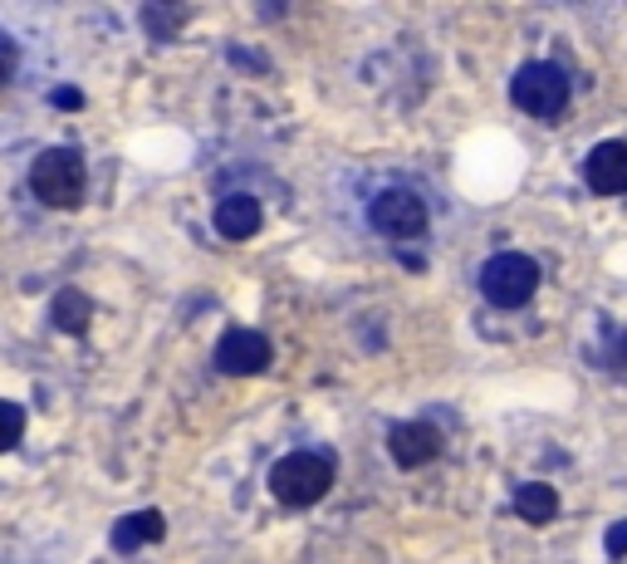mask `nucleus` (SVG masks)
Listing matches in <instances>:
<instances>
[{
    "label": "nucleus",
    "mask_w": 627,
    "mask_h": 564,
    "mask_svg": "<svg viewBox=\"0 0 627 564\" xmlns=\"http://www.w3.org/2000/svg\"><path fill=\"white\" fill-rule=\"evenodd\" d=\"M569 74H564L559 64H549V60H529V64H519L515 69V79H510V99H515V109H525L529 119H544V123H554L564 109H569Z\"/></svg>",
    "instance_id": "obj_3"
},
{
    "label": "nucleus",
    "mask_w": 627,
    "mask_h": 564,
    "mask_svg": "<svg viewBox=\"0 0 627 564\" xmlns=\"http://www.w3.org/2000/svg\"><path fill=\"white\" fill-rule=\"evenodd\" d=\"M584 182L598 197H623L627 192V143H598L584 158Z\"/></svg>",
    "instance_id": "obj_7"
},
{
    "label": "nucleus",
    "mask_w": 627,
    "mask_h": 564,
    "mask_svg": "<svg viewBox=\"0 0 627 564\" xmlns=\"http://www.w3.org/2000/svg\"><path fill=\"white\" fill-rule=\"evenodd\" d=\"M368 221H373L377 236H387L393 245L397 241H417L422 231H427V202H422L412 187H387V192L373 197Z\"/></svg>",
    "instance_id": "obj_5"
},
{
    "label": "nucleus",
    "mask_w": 627,
    "mask_h": 564,
    "mask_svg": "<svg viewBox=\"0 0 627 564\" xmlns=\"http://www.w3.org/2000/svg\"><path fill=\"white\" fill-rule=\"evenodd\" d=\"M387 452H393L397 466H422L442 452V432H436L432 422H397V427L387 432Z\"/></svg>",
    "instance_id": "obj_8"
},
{
    "label": "nucleus",
    "mask_w": 627,
    "mask_h": 564,
    "mask_svg": "<svg viewBox=\"0 0 627 564\" xmlns=\"http://www.w3.org/2000/svg\"><path fill=\"white\" fill-rule=\"evenodd\" d=\"M603 550H608L613 560L627 555V521H613V525H608V535H603Z\"/></svg>",
    "instance_id": "obj_15"
},
{
    "label": "nucleus",
    "mask_w": 627,
    "mask_h": 564,
    "mask_svg": "<svg viewBox=\"0 0 627 564\" xmlns=\"http://www.w3.org/2000/svg\"><path fill=\"white\" fill-rule=\"evenodd\" d=\"M594 359H598V363H608V369H618V373H627V329H613L608 344H603Z\"/></svg>",
    "instance_id": "obj_13"
},
{
    "label": "nucleus",
    "mask_w": 627,
    "mask_h": 564,
    "mask_svg": "<svg viewBox=\"0 0 627 564\" xmlns=\"http://www.w3.org/2000/svg\"><path fill=\"white\" fill-rule=\"evenodd\" d=\"M328 486H334V462L324 452H290L270 466V496L280 505H294V511L324 501Z\"/></svg>",
    "instance_id": "obj_2"
},
{
    "label": "nucleus",
    "mask_w": 627,
    "mask_h": 564,
    "mask_svg": "<svg viewBox=\"0 0 627 564\" xmlns=\"http://www.w3.org/2000/svg\"><path fill=\"white\" fill-rule=\"evenodd\" d=\"M50 103H54V109H84V93H79V89H54L50 93Z\"/></svg>",
    "instance_id": "obj_16"
},
{
    "label": "nucleus",
    "mask_w": 627,
    "mask_h": 564,
    "mask_svg": "<svg viewBox=\"0 0 627 564\" xmlns=\"http://www.w3.org/2000/svg\"><path fill=\"white\" fill-rule=\"evenodd\" d=\"M515 511H519V521H529V525H549L554 515H559V491L544 486V481H529V486L515 491Z\"/></svg>",
    "instance_id": "obj_12"
},
{
    "label": "nucleus",
    "mask_w": 627,
    "mask_h": 564,
    "mask_svg": "<svg viewBox=\"0 0 627 564\" xmlns=\"http://www.w3.org/2000/svg\"><path fill=\"white\" fill-rule=\"evenodd\" d=\"M50 320L59 334H84L89 320H93V300L84 295V290H59V295L50 300Z\"/></svg>",
    "instance_id": "obj_11"
},
{
    "label": "nucleus",
    "mask_w": 627,
    "mask_h": 564,
    "mask_svg": "<svg viewBox=\"0 0 627 564\" xmlns=\"http://www.w3.org/2000/svg\"><path fill=\"white\" fill-rule=\"evenodd\" d=\"M0 417H6L0 446H6V452H16V446H20V432H26V413H20V403H6V407H0Z\"/></svg>",
    "instance_id": "obj_14"
},
{
    "label": "nucleus",
    "mask_w": 627,
    "mask_h": 564,
    "mask_svg": "<svg viewBox=\"0 0 627 564\" xmlns=\"http://www.w3.org/2000/svg\"><path fill=\"white\" fill-rule=\"evenodd\" d=\"M30 192L40 197L44 207L54 211H74L89 192V168H84V152L74 148H44L40 158L30 162Z\"/></svg>",
    "instance_id": "obj_1"
},
{
    "label": "nucleus",
    "mask_w": 627,
    "mask_h": 564,
    "mask_svg": "<svg viewBox=\"0 0 627 564\" xmlns=\"http://www.w3.org/2000/svg\"><path fill=\"white\" fill-rule=\"evenodd\" d=\"M260 221H265V211H260V202L251 192H235V197H226V202L216 207V231L226 241H251L260 231Z\"/></svg>",
    "instance_id": "obj_9"
},
{
    "label": "nucleus",
    "mask_w": 627,
    "mask_h": 564,
    "mask_svg": "<svg viewBox=\"0 0 627 564\" xmlns=\"http://www.w3.org/2000/svg\"><path fill=\"white\" fill-rule=\"evenodd\" d=\"M270 339L260 334V329H231V334H221L216 344V369L231 373V379H255V373L270 369Z\"/></svg>",
    "instance_id": "obj_6"
},
{
    "label": "nucleus",
    "mask_w": 627,
    "mask_h": 564,
    "mask_svg": "<svg viewBox=\"0 0 627 564\" xmlns=\"http://www.w3.org/2000/svg\"><path fill=\"white\" fill-rule=\"evenodd\" d=\"M539 290V265L519 251H500L481 265V295L495 304V310H519L529 304Z\"/></svg>",
    "instance_id": "obj_4"
},
{
    "label": "nucleus",
    "mask_w": 627,
    "mask_h": 564,
    "mask_svg": "<svg viewBox=\"0 0 627 564\" xmlns=\"http://www.w3.org/2000/svg\"><path fill=\"white\" fill-rule=\"evenodd\" d=\"M162 535H168L162 511H133L113 525V550L118 555H133V550H143V545H158Z\"/></svg>",
    "instance_id": "obj_10"
}]
</instances>
